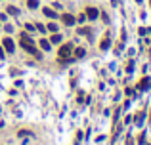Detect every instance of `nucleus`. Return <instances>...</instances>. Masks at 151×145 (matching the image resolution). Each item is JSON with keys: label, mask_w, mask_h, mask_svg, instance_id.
<instances>
[{"label": "nucleus", "mask_w": 151, "mask_h": 145, "mask_svg": "<svg viewBox=\"0 0 151 145\" xmlns=\"http://www.w3.org/2000/svg\"><path fill=\"white\" fill-rule=\"evenodd\" d=\"M71 52H73V46H71V44H65V46H61V48H60V54H57V55H60L61 61H65V59L71 55Z\"/></svg>", "instance_id": "1"}, {"label": "nucleus", "mask_w": 151, "mask_h": 145, "mask_svg": "<svg viewBox=\"0 0 151 145\" xmlns=\"http://www.w3.org/2000/svg\"><path fill=\"white\" fill-rule=\"evenodd\" d=\"M2 44H4V50H6V52L14 54V50H15V44H14V40H12V38H4V42H2Z\"/></svg>", "instance_id": "2"}, {"label": "nucleus", "mask_w": 151, "mask_h": 145, "mask_svg": "<svg viewBox=\"0 0 151 145\" xmlns=\"http://www.w3.org/2000/svg\"><path fill=\"white\" fill-rule=\"evenodd\" d=\"M61 21H63L65 25H73V23H75V17H73L71 14H63V15H61Z\"/></svg>", "instance_id": "3"}, {"label": "nucleus", "mask_w": 151, "mask_h": 145, "mask_svg": "<svg viewBox=\"0 0 151 145\" xmlns=\"http://www.w3.org/2000/svg\"><path fill=\"white\" fill-rule=\"evenodd\" d=\"M86 15H88L90 19H96L98 15H100V12H98L96 8H88V10H86Z\"/></svg>", "instance_id": "4"}, {"label": "nucleus", "mask_w": 151, "mask_h": 145, "mask_svg": "<svg viewBox=\"0 0 151 145\" xmlns=\"http://www.w3.org/2000/svg\"><path fill=\"white\" fill-rule=\"evenodd\" d=\"M109 46H111V38H109V36H105V38H103V40H101L100 48H101V50H107V48H109Z\"/></svg>", "instance_id": "5"}, {"label": "nucleus", "mask_w": 151, "mask_h": 145, "mask_svg": "<svg viewBox=\"0 0 151 145\" xmlns=\"http://www.w3.org/2000/svg\"><path fill=\"white\" fill-rule=\"evenodd\" d=\"M149 86H151V80H149V78H143V80L140 82V86H138V88H140V90H147Z\"/></svg>", "instance_id": "6"}, {"label": "nucleus", "mask_w": 151, "mask_h": 145, "mask_svg": "<svg viewBox=\"0 0 151 145\" xmlns=\"http://www.w3.org/2000/svg\"><path fill=\"white\" fill-rule=\"evenodd\" d=\"M25 50H27L29 52V54H33V55H35V57H40V54H38V50H37V48H35V46H27V48H25Z\"/></svg>", "instance_id": "7"}, {"label": "nucleus", "mask_w": 151, "mask_h": 145, "mask_svg": "<svg viewBox=\"0 0 151 145\" xmlns=\"http://www.w3.org/2000/svg\"><path fill=\"white\" fill-rule=\"evenodd\" d=\"M40 48H42V50H44V52H48V50H50V42L42 38V40H40Z\"/></svg>", "instance_id": "8"}, {"label": "nucleus", "mask_w": 151, "mask_h": 145, "mask_svg": "<svg viewBox=\"0 0 151 145\" xmlns=\"http://www.w3.org/2000/svg\"><path fill=\"white\" fill-rule=\"evenodd\" d=\"M50 42H52V44H60V42H61V35H52Z\"/></svg>", "instance_id": "9"}, {"label": "nucleus", "mask_w": 151, "mask_h": 145, "mask_svg": "<svg viewBox=\"0 0 151 145\" xmlns=\"http://www.w3.org/2000/svg\"><path fill=\"white\" fill-rule=\"evenodd\" d=\"M27 6L31 10H35V8H38V0H27Z\"/></svg>", "instance_id": "10"}, {"label": "nucleus", "mask_w": 151, "mask_h": 145, "mask_svg": "<svg viewBox=\"0 0 151 145\" xmlns=\"http://www.w3.org/2000/svg\"><path fill=\"white\" fill-rule=\"evenodd\" d=\"M44 15H46V17H55V14L52 12L50 8H44Z\"/></svg>", "instance_id": "11"}, {"label": "nucleus", "mask_w": 151, "mask_h": 145, "mask_svg": "<svg viewBox=\"0 0 151 145\" xmlns=\"http://www.w3.org/2000/svg\"><path fill=\"white\" fill-rule=\"evenodd\" d=\"M8 14H14V15H17V14H19V10H17V8H14V6H8Z\"/></svg>", "instance_id": "12"}, {"label": "nucleus", "mask_w": 151, "mask_h": 145, "mask_svg": "<svg viewBox=\"0 0 151 145\" xmlns=\"http://www.w3.org/2000/svg\"><path fill=\"white\" fill-rule=\"evenodd\" d=\"M78 35H90V29H86V27L78 29Z\"/></svg>", "instance_id": "13"}, {"label": "nucleus", "mask_w": 151, "mask_h": 145, "mask_svg": "<svg viewBox=\"0 0 151 145\" xmlns=\"http://www.w3.org/2000/svg\"><path fill=\"white\" fill-rule=\"evenodd\" d=\"M48 31L55 32V31H57V25H55V23H50V25H48Z\"/></svg>", "instance_id": "14"}, {"label": "nucleus", "mask_w": 151, "mask_h": 145, "mask_svg": "<svg viewBox=\"0 0 151 145\" xmlns=\"http://www.w3.org/2000/svg\"><path fill=\"white\" fill-rule=\"evenodd\" d=\"M77 57H84V50H82V48H78V50H77Z\"/></svg>", "instance_id": "15"}, {"label": "nucleus", "mask_w": 151, "mask_h": 145, "mask_svg": "<svg viewBox=\"0 0 151 145\" xmlns=\"http://www.w3.org/2000/svg\"><path fill=\"white\" fill-rule=\"evenodd\" d=\"M25 29H27V31H35V25H29V23H27V25H25Z\"/></svg>", "instance_id": "16"}, {"label": "nucleus", "mask_w": 151, "mask_h": 145, "mask_svg": "<svg viewBox=\"0 0 151 145\" xmlns=\"http://www.w3.org/2000/svg\"><path fill=\"white\" fill-rule=\"evenodd\" d=\"M4 52H6L4 48H0V57H4Z\"/></svg>", "instance_id": "17"}]
</instances>
